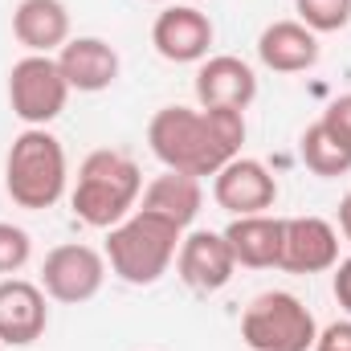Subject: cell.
Masks as SVG:
<instances>
[{
    "label": "cell",
    "instance_id": "obj_1",
    "mask_svg": "<svg viewBox=\"0 0 351 351\" xmlns=\"http://www.w3.org/2000/svg\"><path fill=\"white\" fill-rule=\"evenodd\" d=\"M152 156L184 176H217L229 160L241 156L245 143V110H192V106H164L147 123Z\"/></svg>",
    "mask_w": 351,
    "mask_h": 351
},
{
    "label": "cell",
    "instance_id": "obj_2",
    "mask_svg": "<svg viewBox=\"0 0 351 351\" xmlns=\"http://www.w3.org/2000/svg\"><path fill=\"white\" fill-rule=\"evenodd\" d=\"M143 192V176L139 164L127 160L123 152H90L78 168V188L70 196L78 221H86L90 229H114L119 221H127L139 204Z\"/></svg>",
    "mask_w": 351,
    "mask_h": 351
},
{
    "label": "cell",
    "instance_id": "obj_3",
    "mask_svg": "<svg viewBox=\"0 0 351 351\" xmlns=\"http://www.w3.org/2000/svg\"><path fill=\"white\" fill-rule=\"evenodd\" d=\"M180 241H184V229L180 225L156 217V213L135 208L127 221H119L114 229H106V262H110V269L123 282L152 286L176 262Z\"/></svg>",
    "mask_w": 351,
    "mask_h": 351
},
{
    "label": "cell",
    "instance_id": "obj_4",
    "mask_svg": "<svg viewBox=\"0 0 351 351\" xmlns=\"http://www.w3.org/2000/svg\"><path fill=\"white\" fill-rule=\"evenodd\" d=\"M4 188L12 204L41 213L53 208L66 192V147L45 127H29L12 139L4 160Z\"/></svg>",
    "mask_w": 351,
    "mask_h": 351
},
{
    "label": "cell",
    "instance_id": "obj_5",
    "mask_svg": "<svg viewBox=\"0 0 351 351\" xmlns=\"http://www.w3.org/2000/svg\"><path fill=\"white\" fill-rule=\"evenodd\" d=\"M241 339L254 351H311L319 339V323L294 294L265 290L241 315Z\"/></svg>",
    "mask_w": 351,
    "mask_h": 351
},
{
    "label": "cell",
    "instance_id": "obj_6",
    "mask_svg": "<svg viewBox=\"0 0 351 351\" xmlns=\"http://www.w3.org/2000/svg\"><path fill=\"white\" fill-rule=\"evenodd\" d=\"M70 86L58 70V58L49 53H29L8 70V102L12 114L29 127H45L66 110Z\"/></svg>",
    "mask_w": 351,
    "mask_h": 351
},
{
    "label": "cell",
    "instance_id": "obj_7",
    "mask_svg": "<svg viewBox=\"0 0 351 351\" xmlns=\"http://www.w3.org/2000/svg\"><path fill=\"white\" fill-rule=\"evenodd\" d=\"M102 278H106V258L78 241L49 250L41 262V290L53 302H70V306L86 302L102 290Z\"/></svg>",
    "mask_w": 351,
    "mask_h": 351
},
{
    "label": "cell",
    "instance_id": "obj_8",
    "mask_svg": "<svg viewBox=\"0 0 351 351\" xmlns=\"http://www.w3.org/2000/svg\"><path fill=\"white\" fill-rule=\"evenodd\" d=\"M152 45L164 62L188 66V62H204L208 45H213V21L196 8V4H172L156 16L152 25Z\"/></svg>",
    "mask_w": 351,
    "mask_h": 351
},
{
    "label": "cell",
    "instance_id": "obj_9",
    "mask_svg": "<svg viewBox=\"0 0 351 351\" xmlns=\"http://www.w3.org/2000/svg\"><path fill=\"white\" fill-rule=\"evenodd\" d=\"M176 269H180V282L200 290V294H213L221 286H229L237 258L225 241V233H213V229H196L180 241V254H176Z\"/></svg>",
    "mask_w": 351,
    "mask_h": 351
},
{
    "label": "cell",
    "instance_id": "obj_10",
    "mask_svg": "<svg viewBox=\"0 0 351 351\" xmlns=\"http://www.w3.org/2000/svg\"><path fill=\"white\" fill-rule=\"evenodd\" d=\"M45 327H49L45 290L25 278H4L0 282V343L29 348L45 335Z\"/></svg>",
    "mask_w": 351,
    "mask_h": 351
},
{
    "label": "cell",
    "instance_id": "obj_11",
    "mask_svg": "<svg viewBox=\"0 0 351 351\" xmlns=\"http://www.w3.org/2000/svg\"><path fill=\"white\" fill-rule=\"evenodd\" d=\"M339 262V233L323 217H290L282 233V269L290 274H323Z\"/></svg>",
    "mask_w": 351,
    "mask_h": 351
},
{
    "label": "cell",
    "instance_id": "obj_12",
    "mask_svg": "<svg viewBox=\"0 0 351 351\" xmlns=\"http://www.w3.org/2000/svg\"><path fill=\"white\" fill-rule=\"evenodd\" d=\"M213 196H217V204H221L225 213H233V217H254V213L274 208L278 184H274V176L265 172V164L237 156V160H229V164L217 172Z\"/></svg>",
    "mask_w": 351,
    "mask_h": 351
},
{
    "label": "cell",
    "instance_id": "obj_13",
    "mask_svg": "<svg viewBox=\"0 0 351 351\" xmlns=\"http://www.w3.org/2000/svg\"><path fill=\"white\" fill-rule=\"evenodd\" d=\"M196 98L204 110H245L258 98V78L241 58H208L196 70Z\"/></svg>",
    "mask_w": 351,
    "mask_h": 351
},
{
    "label": "cell",
    "instance_id": "obj_14",
    "mask_svg": "<svg viewBox=\"0 0 351 351\" xmlns=\"http://www.w3.org/2000/svg\"><path fill=\"white\" fill-rule=\"evenodd\" d=\"M58 70L78 94H98L119 78V53L102 37H74L58 49Z\"/></svg>",
    "mask_w": 351,
    "mask_h": 351
},
{
    "label": "cell",
    "instance_id": "obj_15",
    "mask_svg": "<svg viewBox=\"0 0 351 351\" xmlns=\"http://www.w3.org/2000/svg\"><path fill=\"white\" fill-rule=\"evenodd\" d=\"M258 58L274 74H302L319 62V33L302 21H274L258 37Z\"/></svg>",
    "mask_w": 351,
    "mask_h": 351
},
{
    "label": "cell",
    "instance_id": "obj_16",
    "mask_svg": "<svg viewBox=\"0 0 351 351\" xmlns=\"http://www.w3.org/2000/svg\"><path fill=\"white\" fill-rule=\"evenodd\" d=\"M282 233H286V221H278L269 213H254V217H233V225L225 229V241H229L237 265L269 269L282 262Z\"/></svg>",
    "mask_w": 351,
    "mask_h": 351
},
{
    "label": "cell",
    "instance_id": "obj_17",
    "mask_svg": "<svg viewBox=\"0 0 351 351\" xmlns=\"http://www.w3.org/2000/svg\"><path fill=\"white\" fill-rule=\"evenodd\" d=\"M12 37L29 53H53L70 41V12L62 0H21L12 12Z\"/></svg>",
    "mask_w": 351,
    "mask_h": 351
},
{
    "label": "cell",
    "instance_id": "obj_18",
    "mask_svg": "<svg viewBox=\"0 0 351 351\" xmlns=\"http://www.w3.org/2000/svg\"><path fill=\"white\" fill-rule=\"evenodd\" d=\"M200 204H204L200 180L168 168L164 176H156V180L143 188V204H139V208H143V213H156V217H164V221H172L180 229H188V225L196 221Z\"/></svg>",
    "mask_w": 351,
    "mask_h": 351
},
{
    "label": "cell",
    "instance_id": "obj_19",
    "mask_svg": "<svg viewBox=\"0 0 351 351\" xmlns=\"http://www.w3.org/2000/svg\"><path fill=\"white\" fill-rule=\"evenodd\" d=\"M298 152H302V164H306L315 176H343V172H351V143L348 139H339L323 119L311 123V127L302 131Z\"/></svg>",
    "mask_w": 351,
    "mask_h": 351
},
{
    "label": "cell",
    "instance_id": "obj_20",
    "mask_svg": "<svg viewBox=\"0 0 351 351\" xmlns=\"http://www.w3.org/2000/svg\"><path fill=\"white\" fill-rule=\"evenodd\" d=\"M294 8L311 33H339L351 21V0H294Z\"/></svg>",
    "mask_w": 351,
    "mask_h": 351
},
{
    "label": "cell",
    "instance_id": "obj_21",
    "mask_svg": "<svg viewBox=\"0 0 351 351\" xmlns=\"http://www.w3.org/2000/svg\"><path fill=\"white\" fill-rule=\"evenodd\" d=\"M33 258V241L21 225L0 221V274H16L25 269V262Z\"/></svg>",
    "mask_w": 351,
    "mask_h": 351
},
{
    "label": "cell",
    "instance_id": "obj_22",
    "mask_svg": "<svg viewBox=\"0 0 351 351\" xmlns=\"http://www.w3.org/2000/svg\"><path fill=\"white\" fill-rule=\"evenodd\" d=\"M323 123H327L339 139H348L351 143V94H339V98L323 110Z\"/></svg>",
    "mask_w": 351,
    "mask_h": 351
},
{
    "label": "cell",
    "instance_id": "obj_23",
    "mask_svg": "<svg viewBox=\"0 0 351 351\" xmlns=\"http://www.w3.org/2000/svg\"><path fill=\"white\" fill-rule=\"evenodd\" d=\"M315 351H351V319H339V323L323 327L319 339H315Z\"/></svg>",
    "mask_w": 351,
    "mask_h": 351
},
{
    "label": "cell",
    "instance_id": "obj_24",
    "mask_svg": "<svg viewBox=\"0 0 351 351\" xmlns=\"http://www.w3.org/2000/svg\"><path fill=\"white\" fill-rule=\"evenodd\" d=\"M331 290H335V302L351 315V258L335 262V282H331Z\"/></svg>",
    "mask_w": 351,
    "mask_h": 351
},
{
    "label": "cell",
    "instance_id": "obj_25",
    "mask_svg": "<svg viewBox=\"0 0 351 351\" xmlns=\"http://www.w3.org/2000/svg\"><path fill=\"white\" fill-rule=\"evenodd\" d=\"M339 233L351 241V192L343 196V204H339Z\"/></svg>",
    "mask_w": 351,
    "mask_h": 351
},
{
    "label": "cell",
    "instance_id": "obj_26",
    "mask_svg": "<svg viewBox=\"0 0 351 351\" xmlns=\"http://www.w3.org/2000/svg\"><path fill=\"white\" fill-rule=\"evenodd\" d=\"M172 4H196V0H172Z\"/></svg>",
    "mask_w": 351,
    "mask_h": 351
},
{
    "label": "cell",
    "instance_id": "obj_27",
    "mask_svg": "<svg viewBox=\"0 0 351 351\" xmlns=\"http://www.w3.org/2000/svg\"><path fill=\"white\" fill-rule=\"evenodd\" d=\"M0 348H4V343H0Z\"/></svg>",
    "mask_w": 351,
    "mask_h": 351
}]
</instances>
